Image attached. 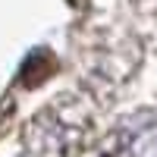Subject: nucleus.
Returning a JSON list of instances; mask_svg holds the SVG:
<instances>
[{
  "instance_id": "nucleus-1",
  "label": "nucleus",
  "mask_w": 157,
  "mask_h": 157,
  "mask_svg": "<svg viewBox=\"0 0 157 157\" xmlns=\"http://www.w3.org/2000/svg\"><path fill=\"white\" fill-rule=\"evenodd\" d=\"M116 157H157V113L141 110L116 126Z\"/></svg>"
}]
</instances>
